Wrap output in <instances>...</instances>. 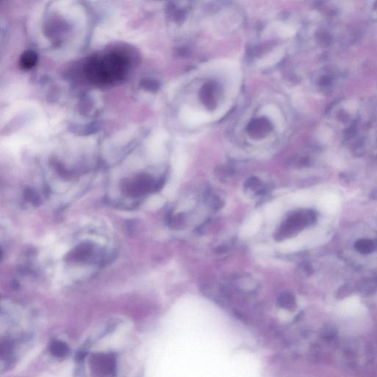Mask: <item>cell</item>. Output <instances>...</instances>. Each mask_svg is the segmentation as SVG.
Listing matches in <instances>:
<instances>
[{
	"mask_svg": "<svg viewBox=\"0 0 377 377\" xmlns=\"http://www.w3.org/2000/svg\"><path fill=\"white\" fill-rule=\"evenodd\" d=\"M92 247L89 245H81L79 247L77 248L75 251L72 252V258L77 259V260H84L92 255Z\"/></svg>",
	"mask_w": 377,
	"mask_h": 377,
	"instance_id": "obj_4",
	"label": "cell"
},
{
	"mask_svg": "<svg viewBox=\"0 0 377 377\" xmlns=\"http://www.w3.org/2000/svg\"><path fill=\"white\" fill-rule=\"evenodd\" d=\"M36 62V55L31 51H28L24 53L21 59V64L24 68L31 69L35 65Z\"/></svg>",
	"mask_w": 377,
	"mask_h": 377,
	"instance_id": "obj_6",
	"label": "cell"
},
{
	"mask_svg": "<svg viewBox=\"0 0 377 377\" xmlns=\"http://www.w3.org/2000/svg\"><path fill=\"white\" fill-rule=\"evenodd\" d=\"M278 304L284 309L292 310L295 307V300L293 295L288 293H282L278 298Z\"/></svg>",
	"mask_w": 377,
	"mask_h": 377,
	"instance_id": "obj_5",
	"label": "cell"
},
{
	"mask_svg": "<svg viewBox=\"0 0 377 377\" xmlns=\"http://www.w3.org/2000/svg\"><path fill=\"white\" fill-rule=\"evenodd\" d=\"M260 183V181L257 177H252L248 179V181L246 183V187L255 188Z\"/></svg>",
	"mask_w": 377,
	"mask_h": 377,
	"instance_id": "obj_8",
	"label": "cell"
},
{
	"mask_svg": "<svg viewBox=\"0 0 377 377\" xmlns=\"http://www.w3.org/2000/svg\"><path fill=\"white\" fill-rule=\"evenodd\" d=\"M6 327H2V367L6 369L14 365L25 352L34 337L31 323L6 319Z\"/></svg>",
	"mask_w": 377,
	"mask_h": 377,
	"instance_id": "obj_1",
	"label": "cell"
},
{
	"mask_svg": "<svg viewBox=\"0 0 377 377\" xmlns=\"http://www.w3.org/2000/svg\"><path fill=\"white\" fill-rule=\"evenodd\" d=\"M272 129L271 122L266 118L261 117L254 119L248 125V133L255 139H261L266 136Z\"/></svg>",
	"mask_w": 377,
	"mask_h": 377,
	"instance_id": "obj_2",
	"label": "cell"
},
{
	"mask_svg": "<svg viewBox=\"0 0 377 377\" xmlns=\"http://www.w3.org/2000/svg\"><path fill=\"white\" fill-rule=\"evenodd\" d=\"M214 92H215V88L211 83L206 84L202 88L201 93V100L207 106H212L215 102Z\"/></svg>",
	"mask_w": 377,
	"mask_h": 377,
	"instance_id": "obj_3",
	"label": "cell"
},
{
	"mask_svg": "<svg viewBox=\"0 0 377 377\" xmlns=\"http://www.w3.org/2000/svg\"><path fill=\"white\" fill-rule=\"evenodd\" d=\"M25 199L29 202L32 203L34 206H39L40 204L41 200L39 195L36 193L35 190L31 188H28L25 190L24 193Z\"/></svg>",
	"mask_w": 377,
	"mask_h": 377,
	"instance_id": "obj_7",
	"label": "cell"
}]
</instances>
